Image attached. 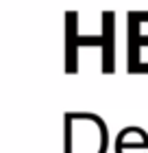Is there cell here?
I'll use <instances>...</instances> for the list:
<instances>
[{
    "label": "cell",
    "mask_w": 148,
    "mask_h": 153,
    "mask_svg": "<svg viewBox=\"0 0 148 153\" xmlns=\"http://www.w3.org/2000/svg\"><path fill=\"white\" fill-rule=\"evenodd\" d=\"M66 149L63 153H107V123L91 112H66Z\"/></svg>",
    "instance_id": "6da1fadb"
},
{
    "label": "cell",
    "mask_w": 148,
    "mask_h": 153,
    "mask_svg": "<svg viewBox=\"0 0 148 153\" xmlns=\"http://www.w3.org/2000/svg\"><path fill=\"white\" fill-rule=\"evenodd\" d=\"M79 13L70 11L66 13V70L76 72V59H79V48L81 46H100L102 48V35H79L76 29Z\"/></svg>",
    "instance_id": "7a4b0ae2"
},
{
    "label": "cell",
    "mask_w": 148,
    "mask_h": 153,
    "mask_svg": "<svg viewBox=\"0 0 148 153\" xmlns=\"http://www.w3.org/2000/svg\"><path fill=\"white\" fill-rule=\"evenodd\" d=\"M139 20L133 16V11L126 13V37H129V42H126V53H129V61H126V70L129 72H135L137 66H139V59H142V55H139V51H142V46H148V35H142L139 33Z\"/></svg>",
    "instance_id": "3957f363"
},
{
    "label": "cell",
    "mask_w": 148,
    "mask_h": 153,
    "mask_svg": "<svg viewBox=\"0 0 148 153\" xmlns=\"http://www.w3.org/2000/svg\"><path fill=\"white\" fill-rule=\"evenodd\" d=\"M116 13L113 11H105L102 13V31H100V35H102V72H113L116 70V64H113V57H116Z\"/></svg>",
    "instance_id": "277c9868"
},
{
    "label": "cell",
    "mask_w": 148,
    "mask_h": 153,
    "mask_svg": "<svg viewBox=\"0 0 148 153\" xmlns=\"http://www.w3.org/2000/svg\"><path fill=\"white\" fill-rule=\"evenodd\" d=\"M142 151L148 153V136L139 138V140H129V127H124L122 131H118L116 138V153H126V151Z\"/></svg>",
    "instance_id": "5b68a950"
},
{
    "label": "cell",
    "mask_w": 148,
    "mask_h": 153,
    "mask_svg": "<svg viewBox=\"0 0 148 153\" xmlns=\"http://www.w3.org/2000/svg\"><path fill=\"white\" fill-rule=\"evenodd\" d=\"M133 16H135L137 20H139V22H148V11H133Z\"/></svg>",
    "instance_id": "8992f818"
}]
</instances>
